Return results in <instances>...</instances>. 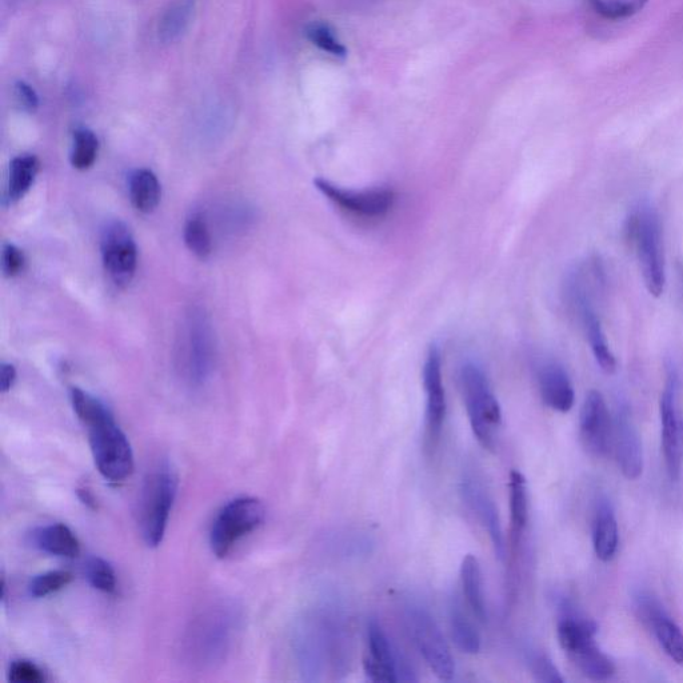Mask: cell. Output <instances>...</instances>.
Masks as SVG:
<instances>
[{
	"label": "cell",
	"mask_w": 683,
	"mask_h": 683,
	"mask_svg": "<svg viewBox=\"0 0 683 683\" xmlns=\"http://www.w3.org/2000/svg\"><path fill=\"white\" fill-rule=\"evenodd\" d=\"M306 37L314 46L335 58H345L346 47L339 41L335 31L327 23L314 22L307 26Z\"/></svg>",
	"instance_id": "cell-31"
},
{
	"label": "cell",
	"mask_w": 683,
	"mask_h": 683,
	"mask_svg": "<svg viewBox=\"0 0 683 683\" xmlns=\"http://www.w3.org/2000/svg\"><path fill=\"white\" fill-rule=\"evenodd\" d=\"M423 387L426 393V446L433 451L438 446L446 418V395L442 381V355L437 345L427 351L423 366Z\"/></svg>",
	"instance_id": "cell-12"
},
{
	"label": "cell",
	"mask_w": 683,
	"mask_h": 683,
	"mask_svg": "<svg viewBox=\"0 0 683 683\" xmlns=\"http://www.w3.org/2000/svg\"><path fill=\"white\" fill-rule=\"evenodd\" d=\"M635 610L653 631L655 638L665 653L678 665H683V633L671 619L657 599L650 594L641 593L635 597Z\"/></svg>",
	"instance_id": "cell-14"
},
{
	"label": "cell",
	"mask_w": 683,
	"mask_h": 683,
	"mask_svg": "<svg viewBox=\"0 0 683 683\" xmlns=\"http://www.w3.org/2000/svg\"><path fill=\"white\" fill-rule=\"evenodd\" d=\"M613 422V447L619 469L625 478L635 481L643 471L642 442L637 427L627 409L619 410Z\"/></svg>",
	"instance_id": "cell-16"
},
{
	"label": "cell",
	"mask_w": 683,
	"mask_h": 683,
	"mask_svg": "<svg viewBox=\"0 0 683 683\" xmlns=\"http://www.w3.org/2000/svg\"><path fill=\"white\" fill-rule=\"evenodd\" d=\"M25 262V255L17 246L11 245V243L3 246L2 269L7 277H15V275L21 274Z\"/></svg>",
	"instance_id": "cell-37"
},
{
	"label": "cell",
	"mask_w": 683,
	"mask_h": 683,
	"mask_svg": "<svg viewBox=\"0 0 683 683\" xmlns=\"http://www.w3.org/2000/svg\"><path fill=\"white\" fill-rule=\"evenodd\" d=\"M73 581V575L69 571L55 570L38 575L30 582L29 591L34 598H45L47 595L57 593L65 589Z\"/></svg>",
	"instance_id": "cell-34"
},
{
	"label": "cell",
	"mask_w": 683,
	"mask_h": 683,
	"mask_svg": "<svg viewBox=\"0 0 683 683\" xmlns=\"http://www.w3.org/2000/svg\"><path fill=\"white\" fill-rule=\"evenodd\" d=\"M178 485L177 470L169 461L159 462L147 475L139 502V525L147 546L158 547L165 538Z\"/></svg>",
	"instance_id": "cell-3"
},
{
	"label": "cell",
	"mask_w": 683,
	"mask_h": 683,
	"mask_svg": "<svg viewBox=\"0 0 683 683\" xmlns=\"http://www.w3.org/2000/svg\"><path fill=\"white\" fill-rule=\"evenodd\" d=\"M77 494H78V498L81 499V502L83 503V505L89 507V509H91V510H97L98 509L97 498H95V495L93 494V491L90 490V487H87V486L78 487Z\"/></svg>",
	"instance_id": "cell-40"
},
{
	"label": "cell",
	"mask_w": 683,
	"mask_h": 683,
	"mask_svg": "<svg viewBox=\"0 0 683 683\" xmlns=\"http://www.w3.org/2000/svg\"><path fill=\"white\" fill-rule=\"evenodd\" d=\"M461 494L463 501L471 510V513L481 522L483 529L489 534L493 543L495 554L499 559L505 558L506 545L505 535H503L501 519H499L498 509L493 498L485 486L477 478L467 475L461 483Z\"/></svg>",
	"instance_id": "cell-15"
},
{
	"label": "cell",
	"mask_w": 683,
	"mask_h": 683,
	"mask_svg": "<svg viewBox=\"0 0 683 683\" xmlns=\"http://www.w3.org/2000/svg\"><path fill=\"white\" fill-rule=\"evenodd\" d=\"M314 186L323 197L343 211L367 219L385 217L393 209L395 202L394 191L390 189H342L323 178L315 179Z\"/></svg>",
	"instance_id": "cell-11"
},
{
	"label": "cell",
	"mask_w": 683,
	"mask_h": 683,
	"mask_svg": "<svg viewBox=\"0 0 683 683\" xmlns=\"http://www.w3.org/2000/svg\"><path fill=\"white\" fill-rule=\"evenodd\" d=\"M33 543L39 550L55 557L75 558L81 554L78 538L63 523L39 527L33 533Z\"/></svg>",
	"instance_id": "cell-21"
},
{
	"label": "cell",
	"mask_w": 683,
	"mask_h": 683,
	"mask_svg": "<svg viewBox=\"0 0 683 683\" xmlns=\"http://www.w3.org/2000/svg\"><path fill=\"white\" fill-rule=\"evenodd\" d=\"M161 185L157 175L151 170L134 171L130 178V198L135 209L141 213L150 214L157 209L161 202Z\"/></svg>",
	"instance_id": "cell-25"
},
{
	"label": "cell",
	"mask_w": 683,
	"mask_h": 683,
	"mask_svg": "<svg viewBox=\"0 0 683 683\" xmlns=\"http://www.w3.org/2000/svg\"><path fill=\"white\" fill-rule=\"evenodd\" d=\"M511 541L518 545L529 521V495L526 479L519 471H511L509 478Z\"/></svg>",
	"instance_id": "cell-23"
},
{
	"label": "cell",
	"mask_w": 683,
	"mask_h": 683,
	"mask_svg": "<svg viewBox=\"0 0 683 683\" xmlns=\"http://www.w3.org/2000/svg\"><path fill=\"white\" fill-rule=\"evenodd\" d=\"M405 617L411 637L419 653L425 659L426 665L442 681L453 679L455 674L453 655L441 629L429 611L417 603H409L406 606Z\"/></svg>",
	"instance_id": "cell-7"
},
{
	"label": "cell",
	"mask_w": 683,
	"mask_h": 683,
	"mask_svg": "<svg viewBox=\"0 0 683 683\" xmlns=\"http://www.w3.org/2000/svg\"><path fill=\"white\" fill-rule=\"evenodd\" d=\"M70 398L75 414L89 430L91 453L99 473L110 482L126 481L134 473V453L113 414L99 399L78 387L71 389Z\"/></svg>",
	"instance_id": "cell-1"
},
{
	"label": "cell",
	"mask_w": 683,
	"mask_h": 683,
	"mask_svg": "<svg viewBox=\"0 0 683 683\" xmlns=\"http://www.w3.org/2000/svg\"><path fill=\"white\" fill-rule=\"evenodd\" d=\"M461 582L467 605L470 606L471 611L479 621L485 622L487 610L485 597H483L481 566H479L478 559L474 555L467 554L463 558Z\"/></svg>",
	"instance_id": "cell-24"
},
{
	"label": "cell",
	"mask_w": 683,
	"mask_h": 683,
	"mask_svg": "<svg viewBox=\"0 0 683 683\" xmlns=\"http://www.w3.org/2000/svg\"><path fill=\"white\" fill-rule=\"evenodd\" d=\"M539 391L542 401L550 409L567 413L573 409L575 394L569 374L561 365L547 362L538 371Z\"/></svg>",
	"instance_id": "cell-19"
},
{
	"label": "cell",
	"mask_w": 683,
	"mask_h": 683,
	"mask_svg": "<svg viewBox=\"0 0 683 683\" xmlns=\"http://www.w3.org/2000/svg\"><path fill=\"white\" fill-rule=\"evenodd\" d=\"M678 375L670 369L661 397L662 450L671 481L681 475L683 455V421L677 406Z\"/></svg>",
	"instance_id": "cell-10"
},
{
	"label": "cell",
	"mask_w": 683,
	"mask_h": 683,
	"mask_svg": "<svg viewBox=\"0 0 683 683\" xmlns=\"http://www.w3.org/2000/svg\"><path fill=\"white\" fill-rule=\"evenodd\" d=\"M15 381H17V369L11 363H3L0 367V389H2V393H7L13 389Z\"/></svg>",
	"instance_id": "cell-39"
},
{
	"label": "cell",
	"mask_w": 683,
	"mask_h": 683,
	"mask_svg": "<svg viewBox=\"0 0 683 683\" xmlns=\"http://www.w3.org/2000/svg\"><path fill=\"white\" fill-rule=\"evenodd\" d=\"M451 637L455 645L465 654H477L481 650V637L467 617L457 599L451 602L449 610Z\"/></svg>",
	"instance_id": "cell-26"
},
{
	"label": "cell",
	"mask_w": 683,
	"mask_h": 683,
	"mask_svg": "<svg viewBox=\"0 0 683 683\" xmlns=\"http://www.w3.org/2000/svg\"><path fill=\"white\" fill-rule=\"evenodd\" d=\"M15 91H17L19 101H21L22 105L25 106L27 110L33 111L37 109L39 106L38 95L35 93L34 89H31V87L27 85V83L18 82Z\"/></svg>",
	"instance_id": "cell-38"
},
{
	"label": "cell",
	"mask_w": 683,
	"mask_h": 683,
	"mask_svg": "<svg viewBox=\"0 0 683 683\" xmlns=\"http://www.w3.org/2000/svg\"><path fill=\"white\" fill-rule=\"evenodd\" d=\"M625 231L627 241L637 250L647 291L655 298L661 297L666 286V269L657 210L650 203H642L627 219Z\"/></svg>",
	"instance_id": "cell-2"
},
{
	"label": "cell",
	"mask_w": 683,
	"mask_h": 683,
	"mask_svg": "<svg viewBox=\"0 0 683 683\" xmlns=\"http://www.w3.org/2000/svg\"><path fill=\"white\" fill-rule=\"evenodd\" d=\"M595 631L586 630L575 634L562 646L574 665L583 675L593 681H607L613 677L615 666L613 661L595 643Z\"/></svg>",
	"instance_id": "cell-17"
},
{
	"label": "cell",
	"mask_w": 683,
	"mask_h": 683,
	"mask_svg": "<svg viewBox=\"0 0 683 683\" xmlns=\"http://www.w3.org/2000/svg\"><path fill=\"white\" fill-rule=\"evenodd\" d=\"M459 382L471 430L483 449H495V433L502 425V410L482 367L466 362L461 367Z\"/></svg>",
	"instance_id": "cell-4"
},
{
	"label": "cell",
	"mask_w": 683,
	"mask_h": 683,
	"mask_svg": "<svg viewBox=\"0 0 683 683\" xmlns=\"http://www.w3.org/2000/svg\"><path fill=\"white\" fill-rule=\"evenodd\" d=\"M618 523L613 506L607 499L598 503L595 513L593 543L595 555L602 562H610L618 549Z\"/></svg>",
	"instance_id": "cell-20"
},
{
	"label": "cell",
	"mask_w": 683,
	"mask_h": 683,
	"mask_svg": "<svg viewBox=\"0 0 683 683\" xmlns=\"http://www.w3.org/2000/svg\"><path fill=\"white\" fill-rule=\"evenodd\" d=\"M86 578L90 585L102 593H117V574L114 567L103 558L91 557L85 566Z\"/></svg>",
	"instance_id": "cell-29"
},
{
	"label": "cell",
	"mask_w": 683,
	"mask_h": 683,
	"mask_svg": "<svg viewBox=\"0 0 683 683\" xmlns=\"http://www.w3.org/2000/svg\"><path fill=\"white\" fill-rule=\"evenodd\" d=\"M577 310L581 315L595 361L606 374H613L617 370V361H615V357L607 345L605 333H603L601 321L593 309V303L591 301L583 302L577 307Z\"/></svg>",
	"instance_id": "cell-22"
},
{
	"label": "cell",
	"mask_w": 683,
	"mask_h": 683,
	"mask_svg": "<svg viewBox=\"0 0 683 683\" xmlns=\"http://www.w3.org/2000/svg\"><path fill=\"white\" fill-rule=\"evenodd\" d=\"M613 427L605 398L599 391L591 390L579 415V434L587 453L597 458L609 454L613 447Z\"/></svg>",
	"instance_id": "cell-13"
},
{
	"label": "cell",
	"mask_w": 683,
	"mask_h": 683,
	"mask_svg": "<svg viewBox=\"0 0 683 683\" xmlns=\"http://www.w3.org/2000/svg\"><path fill=\"white\" fill-rule=\"evenodd\" d=\"M213 334L202 314H194L189 325L187 341V375L194 386H201L209 378L213 367Z\"/></svg>",
	"instance_id": "cell-18"
},
{
	"label": "cell",
	"mask_w": 683,
	"mask_h": 683,
	"mask_svg": "<svg viewBox=\"0 0 683 683\" xmlns=\"http://www.w3.org/2000/svg\"><path fill=\"white\" fill-rule=\"evenodd\" d=\"M235 629L237 615L231 607H210L191 623L186 639L189 657L201 665L222 661L233 642Z\"/></svg>",
	"instance_id": "cell-5"
},
{
	"label": "cell",
	"mask_w": 683,
	"mask_h": 683,
	"mask_svg": "<svg viewBox=\"0 0 683 683\" xmlns=\"http://www.w3.org/2000/svg\"><path fill=\"white\" fill-rule=\"evenodd\" d=\"M530 667L534 678L543 683H563L561 673L545 654H534L530 658Z\"/></svg>",
	"instance_id": "cell-36"
},
{
	"label": "cell",
	"mask_w": 683,
	"mask_h": 683,
	"mask_svg": "<svg viewBox=\"0 0 683 683\" xmlns=\"http://www.w3.org/2000/svg\"><path fill=\"white\" fill-rule=\"evenodd\" d=\"M10 681L17 683H45L47 681L45 671L25 659L14 661L10 667Z\"/></svg>",
	"instance_id": "cell-35"
},
{
	"label": "cell",
	"mask_w": 683,
	"mask_h": 683,
	"mask_svg": "<svg viewBox=\"0 0 683 683\" xmlns=\"http://www.w3.org/2000/svg\"><path fill=\"white\" fill-rule=\"evenodd\" d=\"M649 0H590L591 6L603 18L625 19L633 17L647 5Z\"/></svg>",
	"instance_id": "cell-33"
},
{
	"label": "cell",
	"mask_w": 683,
	"mask_h": 683,
	"mask_svg": "<svg viewBox=\"0 0 683 683\" xmlns=\"http://www.w3.org/2000/svg\"><path fill=\"white\" fill-rule=\"evenodd\" d=\"M102 258L106 273L118 287L129 286L138 265L133 234L123 222L109 223L102 235Z\"/></svg>",
	"instance_id": "cell-9"
},
{
	"label": "cell",
	"mask_w": 683,
	"mask_h": 683,
	"mask_svg": "<svg viewBox=\"0 0 683 683\" xmlns=\"http://www.w3.org/2000/svg\"><path fill=\"white\" fill-rule=\"evenodd\" d=\"M39 171V161L34 155H21L11 162L9 178V201L18 202L31 189Z\"/></svg>",
	"instance_id": "cell-27"
},
{
	"label": "cell",
	"mask_w": 683,
	"mask_h": 683,
	"mask_svg": "<svg viewBox=\"0 0 683 683\" xmlns=\"http://www.w3.org/2000/svg\"><path fill=\"white\" fill-rule=\"evenodd\" d=\"M185 242L189 250L198 258L206 259L213 251V241L209 226L201 214H195L189 219L185 227Z\"/></svg>",
	"instance_id": "cell-28"
},
{
	"label": "cell",
	"mask_w": 683,
	"mask_h": 683,
	"mask_svg": "<svg viewBox=\"0 0 683 683\" xmlns=\"http://www.w3.org/2000/svg\"><path fill=\"white\" fill-rule=\"evenodd\" d=\"M191 13H193V5H191L190 0L173 7L163 17L161 26H159V35H161L162 41L173 42L174 39L183 34L189 25Z\"/></svg>",
	"instance_id": "cell-32"
},
{
	"label": "cell",
	"mask_w": 683,
	"mask_h": 683,
	"mask_svg": "<svg viewBox=\"0 0 683 683\" xmlns=\"http://www.w3.org/2000/svg\"><path fill=\"white\" fill-rule=\"evenodd\" d=\"M265 517V506L258 499L243 497L227 503L211 527V550L218 558H226L242 538L262 526Z\"/></svg>",
	"instance_id": "cell-6"
},
{
	"label": "cell",
	"mask_w": 683,
	"mask_h": 683,
	"mask_svg": "<svg viewBox=\"0 0 683 683\" xmlns=\"http://www.w3.org/2000/svg\"><path fill=\"white\" fill-rule=\"evenodd\" d=\"M363 666L371 682L417 681L413 670L407 667V663L402 659L399 661L397 650L391 645L385 630L377 621H371L367 627V654Z\"/></svg>",
	"instance_id": "cell-8"
},
{
	"label": "cell",
	"mask_w": 683,
	"mask_h": 683,
	"mask_svg": "<svg viewBox=\"0 0 683 683\" xmlns=\"http://www.w3.org/2000/svg\"><path fill=\"white\" fill-rule=\"evenodd\" d=\"M99 143L97 137L90 130H78L74 135L71 165L78 170H87L94 165L98 157Z\"/></svg>",
	"instance_id": "cell-30"
}]
</instances>
